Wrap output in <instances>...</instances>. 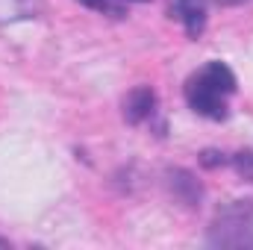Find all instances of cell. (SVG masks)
I'll return each instance as SVG.
<instances>
[{
	"label": "cell",
	"instance_id": "cell-1",
	"mask_svg": "<svg viewBox=\"0 0 253 250\" xmlns=\"http://www.w3.org/2000/svg\"><path fill=\"white\" fill-rule=\"evenodd\" d=\"M206 242L212 248H253V200L224 206L215 215Z\"/></svg>",
	"mask_w": 253,
	"mask_h": 250
},
{
	"label": "cell",
	"instance_id": "cell-2",
	"mask_svg": "<svg viewBox=\"0 0 253 250\" xmlns=\"http://www.w3.org/2000/svg\"><path fill=\"white\" fill-rule=\"evenodd\" d=\"M186 100H189V106L197 115H203L209 121H224L230 115L227 112V103H224V94H218L215 88H209L197 74L191 77L189 85H186Z\"/></svg>",
	"mask_w": 253,
	"mask_h": 250
},
{
	"label": "cell",
	"instance_id": "cell-3",
	"mask_svg": "<svg viewBox=\"0 0 253 250\" xmlns=\"http://www.w3.org/2000/svg\"><path fill=\"white\" fill-rule=\"evenodd\" d=\"M153 109H156V94H153L150 85H138V88H132L124 97L126 124H141V121H147V118L153 115Z\"/></svg>",
	"mask_w": 253,
	"mask_h": 250
},
{
	"label": "cell",
	"instance_id": "cell-4",
	"mask_svg": "<svg viewBox=\"0 0 253 250\" xmlns=\"http://www.w3.org/2000/svg\"><path fill=\"white\" fill-rule=\"evenodd\" d=\"M171 15L183 21L189 39H197L206 27V0H171Z\"/></svg>",
	"mask_w": 253,
	"mask_h": 250
},
{
	"label": "cell",
	"instance_id": "cell-5",
	"mask_svg": "<svg viewBox=\"0 0 253 250\" xmlns=\"http://www.w3.org/2000/svg\"><path fill=\"white\" fill-rule=\"evenodd\" d=\"M168 188H171L174 197H177L180 203H186V206H197V203L203 200V188H200V183L194 180V174L183 171V168L168 171Z\"/></svg>",
	"mask_w": 253,
	"mask_h": 250
},
{
	"label": "cell",
	"instance_id": "cell-6",
	"mask_svg": "<svg viewBox=\"0 0 253 250\" xmlns=\"http://www.w3.org/2000/svg\"><path fill=\"white\" fill-rule=\"evenodd\" d=\"M197 77H200L209 88H215L218 94H224V97L236 91V74H233L224 62H209L203 71H197Z\"/></svg>",
	"mask_w": 253,
	"mask_h": 250
},
{
	"label": "cell",
	"instance_id": "cell-7",
	"mask_svg": "<svg viewBox=\"0 0 253 250\" xmlns=\"http://www.w3.org/2000/svg\"><path fill=\"white\" fill-rule=\"evenodd\" d=\"M30 18V0H0V21Z\"/></svg>",
	"mask_w": 253,
	"mask_h": 250
},
{
	"label": "cell",
	"instance_id": "cell-8",
	"mask_svg": "<svg viewBox=\"0 0 253 250\" xmlns=\"http://www.w3.org/2000/svg\"><path fill=\"white\" fill-rule=\"evenodd\" d=\"M233 168H236V174H239L242 180L253 183V150H239V153L233 156Z\"/></svg>",
	"mask_w": 253,
	"mask_h": 250
},
{
	"label": "cell",
	"instance_id": "cell-9",
	"mask_svg": "<svg viewBox=\"0 0 253 250\" xmlns=\"http://www.w3.org/2000/svg\"><path fill=\"white\" fill-rule=\"evenodd\" d=\"M83 6H88V9H97V12H106V15H115V18H121L124 15V9L121 6H112L109 0H80Z\"/></svg>",
	"mask_w": 253,
	"mask_h": 250
},
{
	"label": "cell",
	"instance_id": "cell-10",
	"mask_svg": "<svg viewBox=\"0 0 253 250\" xmlns=\"http://www.w3.org/2000/svg\"><path fill=\"white\" fill-rule=\"evenodd\" d=\"M200 165H206V168H221V165H227V159H224V153H218V150H203V153H200Z\"/></svg>",
	"mask_w": 253,
	"mask_h": 250
},
{
	"label": "cell",
	"instance_id": "cell-11",
	"mask_svg": "<svg viewBox=\"0 0 253 250\" xmlns=\"http://www.w3.org/2000/svg\"><path fill=\"white\" fill-rule=\"evenodd\" d=\"M221 6H230V3H242V0H218Z\"/></svg>",
	"mask_w": 253,
	"mask_h": 250
},
{
	"label": "cell",
	"instance_id": "cell-12",
	"mask_svg": "<svg viewBox=\"0 0 253 250\" xmlns=\"http://www.w3.org/2000/svg\"><path fill=\"white\" fill-rule=\"evenodd\" d=\"M118 3H147V0H118Z\"/></svg>",
	"mask_w": 253,
	"mask_h": 250
}]
</instances>
